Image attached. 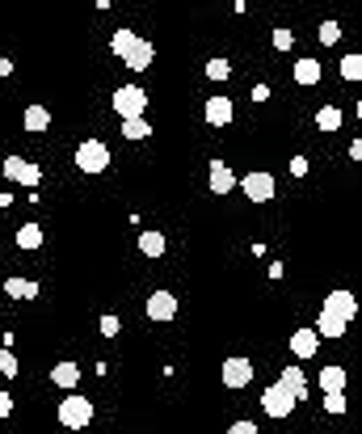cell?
Masks as SVG:
<instances>
[{
	"label": "cell",
	"mask_w": 362,
	"mask_h": 434,
	"mask_svg": "<svg viewBox=\"0 0 362 434\" xmlns=\"http://www.w3.org/2000/svg\"><path fill=\"white\" fill-rule=\"evenodd\" d=\"M59 426H63V430H85V426H93V401L89 396L72 392L68 401H59Z\"/></svg>",
	"instance_id": "cell-1"
},
{
	"label": "cell",
	"mask_w": 362,
	"mask_h": 434,
	"mask_svg": "<svg viewBox=\"0 0 362 434\" xmlns=\"http://www.w3.org/2000/svg\"><path fill=\"white\" fill-rule=\"evenodd\" d=\"M76 169L89 173V177L105 173V169H110V148L101 144V140H85V144L76 148Z\"/></svg>",
	"instance_id": "cell-2"
},
{
	"label": "cell",
	"mask_w": 362,
	"mask_h": 434,
	"mask_svg": "<svg viewBox=\"0 0 362 434\" xmlns=\"http://www.w3.org/2000/svg\"><path fill=\"white\" fill-rule=\"evenodd\" d=\"M295 405H299V401H295V392H291V388H282V384H270L266 392H262V409L270 413L274 422L291 418V413H295Z\"/></svg>",
	"instance_id": "cell-3"
},
{
	"label": "cell",
	"mask_w": 362,
	"mask_h": 434,
	"mask_svg": "<svg viewBox=\"0 0 362 434\" xmlns=\"http://www.w3.org/2000/svg\"><path fill=\"white\" fill-rule=\"evenodd\" d=\"M4 177L17 182V186H26V190H34L43 182V169L34 160H26V156H4Z\"/></svg>",
	"instance_id": "cell-4"
},
{
	"label": "cell",
	"mask_w": 362,
	"mask_h": 434,
	"mask_svg": "<svg viewBox=\"0 0 362 434\" xmlns=\"http://www.w3.org/2000/svg\"><path fill=\"white\" fill-rule=\"evenodd\" d=\"M240 190H244V198L249 202H270L274 198V173H266V169H253V173H244L240 177Z\"/></svg>",
	"instance_id": "cell-5"
},
{
	"label": "cell",
	"mask_w": 362,
	"mask_h": 434,
	"mask_svg": "<svg viewBox=\"0 0 362 434\" xmlns=\"http://www.w3.org/2000/svg\"><path fill=\"white\" fill-rule=\"evenodd\" d=\"M110 101H114V114H118V118H131V114H143V110H148V93H143L139 85H123Z\"/></svg>",
	"instance_id": "cell-6"
},
{
	"label": "cell",
	"mask_w": 362,
	"mask_h": 434,
	"mask_svg": "<svg viewBox=\"0 0 362 434\" xmlns=\"http://www.w3.org/2000/svg\"><path fill=\"white\" fill-rule=\"evenodd\" d=\"M224 384L227 388H249L253 384V363L244 358V354H232V358H224Z\"/></svg>",
	"instance_id": "cell-7"
},
{
	"label": "cell",
	"mask_w": 362,
	"mask_h": 434,
	"mask_svg": "<svg viewBox=\"0 0 362 434\" xmlns=\"http://www.w3.org/2000/svg\"><path fill=\"white\" fill-rule=\"evenodd\" d=\"M143 312H148V321H173L177 316V295L173 291H152Z\"/></svg>",
	"instance_id": "cell-8"
},
{
	"label": "cell",
	"mask_w": 362,
	"mask_h": 434,
	"mask_svg": "<svg viewBox=\"0 0 362 434\" xmlns=\"http://www.w3.org/2000/svg\"><path fill=\"white\" fill-rule=\"evenodd\" d=\"M202 118H207V127H227V123L236 118V105H232V97H207V105H202Z\"/></svg>",
	"instance_id": "cell-9"
},
{
	"label": "cell",
	"mask_w": 362,
	"mask_h": 434,
	"mask_svg": "<svg viewBox=\"0 0 362 434\" xmlns=\"http://www.w3.org/2000/svg\"><path fill=\"white\" fill-rule=\"evenodd\" d=\"M152 59H156V47H152L148 38H135V43H131V51L123 55V63H127L131 72H143V68H152Z\"/></svg>",
	"instance_id": "cell-10"
},
{
	"label": "cell",
	"mask_w": 362,
	"mask_h": 434,
	"mask_svg": "<svg viewBox=\"0 0 362 434\" xmlns=\"http://www.w3.org/2000/svg\"><path fill=\"white\" fill-rule=\"evenodd\" d=\"M207 186H211V194H232V186H236V173L227 169L224 160H211V173H207Z\"/></svg>",
	"instance_id": "cell-11"
},
{
	"label": "cell",
	"mask_w": 362,
	"mask_h": 434,
	"mask_svg": "<svg viewBox=\"0 0 362 434\" xmlns=\"http://www.w3.org/2000/svg\"><path fill=\"white\" fill-rule=\"evenodd\" d=\"M324 308H329V312H337L341 321H354V312H358V299H354L350 291H329Z\"/></svg>",
	"instance_id": "cell-12"
},
{
	"label": "cell",
	"mask_w": 362,
	"mask_h": 434,
	"mask_svg": "<svg viewBox=\"0 0 362 434\" xmlns=\"http://www.w3.org/2000/svg\"><path fill=\"white\" fill-rule=\"evenodd\" d=\"M346 325H350V321H341V316H337V312H329V308H320V316H316V325H312V329H316V338H341V334H346Z\"/></svg>",
	"instance_id": "cell-13"
},
{
	"label": "cell",
	"mask_w": 362,
	"mask_h": 434,
	"mask_svg": "<svg viewBox=\"0 0 362 434\" xmlns=\"http://www.w3.org/2000/svg\"><path fill=\"white\" fill-rule=\"evenodd\" d=\"M291 350H295V358H316V350H320L316 329H295L291 334Z\"/></svg>",
	"instance_id": "cell-14"
},
{
	"label": "cell",
	"mask_w": 362,
	"mask_h": 434,
	"mask_svg": "<svg viewBox=\"0 0 362 434\" xmlns=\"http://www.w3.org/2000/svg\"><path fill=\"white\" fill-rule=\"evenodd\" d=\"M51 384L72 392V388L81 384V367H76V363H59V367H51Z\"/></svg>",
	"instance_id": "cell-15"
},
{
	"label": "cell",
	"mask_w": 362,
	"mask_h": 434,
	"mask_svg": "<svg viewBox=\"0 0 362 434\" xmlns=\"http://www.w3.org/2000/svg\"><path fill=\"white\" fill-rule=\"evenodd\" d=\"M21 127H26V131H34V135H43L46 127H51V110H46V105H26Z\"/></svg>",
	"instance_id": "cell-16"
},
{
	"label": "cell",
	"mask_w": 362,
	"mask_h": 434,
	"mask_svg": "<svg viewBox=\"0 0 362 434\" xmlns=\"http://www.w3.org/2000/svg\"><path fill=\"white\" fill-rule=\"evenodd\" d=\"M282 388H291L295 392V401H304L308 396V376H304V367H282Z\"/></svg>",
	"instance_id": "cell-17"
},
{
	"label": "cell",
	"mask_w": 362,
	"mask_h": 434,
	"mask_svg": "<svg viewBox=\"0 0 362 434\" xmlns=\"http://www.w3.org/2000/svg\"><path fill=\"white\" fill-rule=\"evenodd\" d=\"M4 295L9 299H38V283L34 279H4Z\"/></svg>",
	"instance_id": "cell-18"
},
{
	"label": "cell",
	"mask_w": 362,
	"mask_h": 434,
	"mask_svg": "<svg viewBox=\"0 0 362 434\" xmlns=\"http://www.w3.org/2000/svg\"><path fill=\"white\" fill-rule=\"evenodd\" d=\"M316 81H320V63H316V59H295V85L312 89Z\"/></svg>",
	"instance_id": "cell-19"
},
{
	"label": "cell",
	"mask_w": 362,
	"mask_h": 434,
	"mask_svg": "<svg viewBox=\"0 0 362 434\" xmlns=\"http://www.w3.org/2000/svg\"><path fill=\"white\" fill-rule=\"evenodd\" d=\"M320 388L324 392H346V367H320Z\"/></svg>",
	"instance_id": "cell-20"
},
{
	"label": "cell",
	"mask_w": 362,
	"mask_h": 434,
	"mask_svg": "<svg viewBox=\"0 0 362 434\" xmlns=\"http://www.w3.org/2000/svg\"><path fill=\"white\" fill-rule=\"evenodd\" d=\"M165 249H169L165 232H139V253H143V257H160Z\"/></svg>",
	"instance_id": "cell-21"
},
{
	"label": "cell",
	"mask_w": 362,
	"mask_h": 434,
	"mask_svg": "<svg viewBox=\"0 0 362 434\" xmlns=\"http://www.w3.org/2000/svg\"><path fill=\"white\" fill-rule=\"evenodd\" d=\"M148 135H152V127H148V118H143V114L123 118V140H148Z\"/></svg>",
	"instance_id": "cell-22"
},
{
	"label": "cell",
	"mask_w": 362,
	"mask_h": 434,
	"mask_svg": "<svg viewBox=\"0 0 362 434\" xmlns=\"http://www.w3.org/2000/svg\"><path fill=\"white\" fill-rule=\"evenodd\" d=\"M341 118H346V114H341L337 105H320L316 110V127L320 131H341Z\"/></svg>",
	"instance_id": "cell-23"
},
{
	"label": "cell",
	"mask_w": 362,
	"mask_h": 434,
	"mask_svg": "<svg viewBox=\"0 0 362 434\" xmlns=\"http://www.w3.org/2000/svg\"><path fill=\"white\" fill-rule=\"evenodd\" d=\"M43 244V228L38 224H21L17 228V249H38Z\"/></svg>",
	"instance_id": "cell-24"
},
{
	"label": "cell",
	"mask_w": 362,
	"mask_h": 434,
	"mask_svg": "<svg viewBox=\"0 0 362 434\" xmlns=\"http://www.w3.org/2000/svg\"><path fill=\"white\" fill-rule=\"evenodd\" d=\"M135 38H139L135 30H114V38H110V51H114V55L123 59V55L131 51V43H135Z\"/></svg>",
	"instance_id": "cell-25"
},
{
	"label": "cell",
	"mask_w": 362,
	"mask_h": 434,
	"mask_svg": "<svg viewBox=\"0 0 362 434\" xmlns=\"http://www.w3.org/2000/svg\"><path fill=\"white\" fill-rule=\"evenodd\" d=\"M227 76H232L227 59H207V81H227Z\"/></svg>",
	"instance_id": "cell-26"
},
{
	"label": "cell",
	"mask_w": 362,
	"mask_h": 434,
	"mask_svg": "<svg viewBox=\"0 0 362 434\" xmlns=\"http://www.w3.org/2000/svg\"><path fill=\"white\" fill-rule=\"evenodd\" d=\"M341 76L346 81H362V55H346L341 59Z\"/></svg>",
	"instance_id": "cell-27"
},
{
	"label": "cell",
	"mask_w": 362,
	"mask_h": 434,
	"mask_svg": "<svg viewBox=\"0 0 362 434\" xmlns=\"http://www.w3.org/2000/svg\"><path fill=\"white\" fill-rule=\"evenodd\" d=\"M320 43H324V47L341 43V26H337V21H324V26H320Z\"/></svg>",
	"instance_id": "cell-28"
},
{
	"label": "cell",
	"mask_w": 362,
	"mask_h": 434,
	"mask_svg": "<svg viewBox=\"0 0 362 434\" xmlns=\"http://www.w3.org/2000/svg\"><path fill=\"white\" fill-rule=\"evenodd\" d=\"M324 409L329 413H346V392H324Z\"/></svg>",
	"instance_id": "cell-29"
},
{
	"label": "cell",
	"mask_w": 362,
	"mask_h": 434,
	"mask_svg": "<svg viewBox=\"0 0 362 434\" xmlns=\"http://www.w3.org/2000/svg\"><path fill=\"white\" fill-rule=\"evenodd\" d=\"M0 376H4V380H9V376H17V358H13V350H9V346L0 350Z\"/></svg>",
	"instance_id": "cell-30"
},
{
	"label": "cell",
	"mask_w": 362,
	"mask_h": 434,
	"mask_svg": "<svg viewBox=\"0 0 362 434\" xmlns=\"http://www.w3.org/2000/svg\"><path fill=\"white\" fill-rule=\"evenodd\" d=\"M270 43H274V51H291L295 47V34H291V30H274Z\"/></svg>",
	"instance_id": "cell-31"
},
{
	"label": "cell",
	"mask_w": 362,
	"mask_h": 434,
	"mask_svg": "<svg viewBox=\"0 0 362 434\" xmlns=\"http://www.w3.org/2000/svg\"><path fill=\"white\" fill-rule=\"evenodd\" d=\"M118 329H123V321L110 312V316H101V338H118Z\"/></svg>",
	"instance_id": "cell-32"
},
{
	"label": "cell",
	"mask_w": 362,
	"mask_h": 434,
	"mask_svg": "<svg viewBox=\"0 0 362 434\" xmlns=\"http://www.w3.org/2000/svg\"><path fill=\"white\" fill-rule=\"evenodd\" d=\"M227 434H262V430H257V422H232Z\"/></svg>",
	"instance_id": "cell-33"
},
{
	"label": "cell",
	"mask_w": 362,
	"mask_h": 434,
	"mask_svg": "<svg viewBox=\"0 0 362 434\" xmlns=\"http://www.w3.org/2000/svg\"><path fill=\"white\" fill-rule=\"evenodd\" d=\"M291 173L304 177V173H308V156H295V160H291Z\"/></svg>",
	"instance_id": "cell-34"
},
{
	"label": "cell",
	"mask_w": 362,
	"mask_h": 434,
	"mask_svg": "<svg viewBox=\"0 0 362 434\" xmlns=\"http://www.w3.org/2000/svg\"><path fill=\"white\" fill-rule=\"evenodd\" d=\"M253 101H257V105L270 101V85H253Z\"/></svg>",
	"instance_id": "cell-35"
},
{
	"label": "cell",
	"mask_w": 362,
	"mask_h": 434,
	"mask_svg": "<svg viewBox=\"0 0 362 434\" xmlns=\"http://www.w3.org/2000/svg\"><path fill=\"white\" fill-rule=\"evenodd\" d=\"M13 413V396L9 392H0V418H9Z\"/></svg>",
	"instance_id": "cell-36"
},
{
	"label": "cell",
	"mask_w": 362,
	"mask_h": 434,
	"mask_svg": "<svg viewBox=\"0 0 362 434\" xmlns=\"http://www.w3.org/2000/svg\"><path fill=\"white\" fill-rule=\"evenodd\" d=\"M4 76H13V59H0V81Z\"/></svg>",
	"instance_id": "cell-37"
}]
</instances>
